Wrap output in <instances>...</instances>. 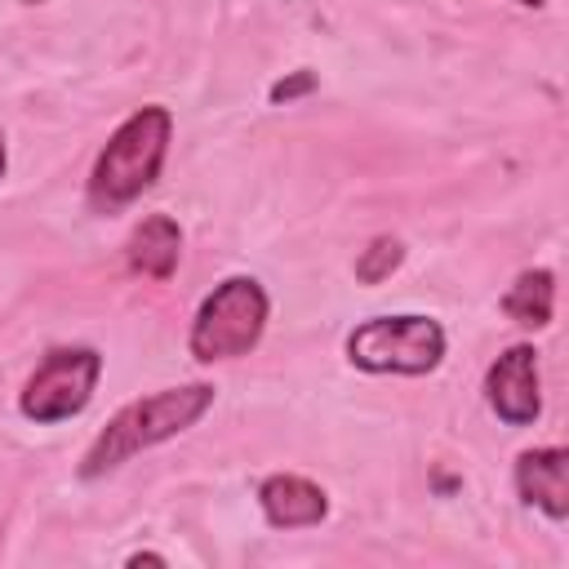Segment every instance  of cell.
Returning a JSON list of instances; mask_svg holds the SVG:
<instances>
[{"label": "cell", "instance_id": "12", "mask_svg": "<svg viewBox=\"0 0 569 569\" xmlns=\"http://www.w3.org/2000/svg\"><path fill=\"white\" fill-rule=\"evenodd\" d=\"M316 80L302 71V76H293V80H280V84H271V102H289V98H298V93H307Z\"/></svg>", "mask_w": 569, "mask_h": 569}, {"label": "cell", "instance_id": "1", "mask_svg": "<svg viewBox=\"0 0 569 569\" xmlns=\"http://www.w3.org/2000/svg\"><path fill=\"white\" fill-rule=\"evenodd\" d=\"M209 405H213V387H204V382L169 387V391H156V396H147V400L124 405V409L98 431V440L89 445V453H84V462H80V476L93 480V476L120 467L124 458H133V453H142V449H151V445H160V440L187 431Z\"/></svg>", "mask_w": 569, "mask_h": 569}, {"label": "cell", "instance_id": "10", "mask_svg": "<svg viewBox=\"0 0 569 569\" xmlns=\"http://www.w3.org/2000/svg\"><path fill=\"white\" fill-rule=\"evenodd\" d=\"M551 302H556V280L551 271H525L516 276V284L507 289L502 298V311L516 320V325H529V329H542L551 320Z\"/></svg>", "mask_w": 569, "mask_h": 569}, {"label": "cell", "instance_id": "7", "mask_svg": "<svg viewBox=\"0 0 569 569\" xmlns=\"http://www.w3.org/2000/svg\"><path fill=\"white\" fill-rule=\"evenodd\" d=\"M516 489L525 502L542 507L551 520L569 516V453L565 449H529L516 458Z\"/></svg>", "mask_w": 569, "mask_h": 569}, {"label": "cell", "instance_id": "8", "mask_svg": "<svg viewBox=\"0 0 569 569\" xmlns=\"http://www.w3.org/2000/svg\"><path fill=\"white\" fill-rule=\"evenodd\" d=\"M258 502H262V511H267V520L276 529H307V525H320L325 511H329L325 489L302 480V476H271V480H262Z\"/></svg>", "mask_w": 569, "mask_h": 569}, {"label": "cell", "instance_id": "5", "mask_svg": "<svg viewBox=\"0 0 569 569\" xmlns=\"http://www.w3.org/2000/svg\"><path fill=\"white\" fill-rule=\"evenodd\" d=\"M98 373H102V356L93 347H58V351H49L36 365V373L27 378V387H22V413L31 422L76 418L89 405Z\"/></svg>", "mask_w": 569, "mask_h": 569}, {"label": "cell", "instance_id": "2", "mask_svg": "<svg viewBox=\"0 0 569 569\" xmlns=\"http://www.w3.org/2000/svg\"><path fill=\"white\" fill-rule=\"evenodd\" d=\"M169 129L173 120L164 107H142L107 138L89 173V204L98 213L124 209L133 196H142L156 182L164 151H169Z\"/></svg>", "mask_w": 569, "mask_h": 569}, {"label": "cell", "instance_id": "4", "mask_svg": "<svg viewBox=\"0 0 569 569\" xmlns=\"http://www.w3.org/2000/svg\"><path fill=\"white\" fill-rule=\"evenodd\" d=\"M347 356L369 373H431L445 356V329L431 316H378L347 338Z\"/></svg>", "mask_w": 569, "mask_h": 569}, {"label": "cell", "instance_id": "9", "mask_svg": "<svg viewBox=\"0 0 569 569\" xmlns=\"http://www.w3.org/2000/svg\"><path fill=\"white\" fill-rule=\"evenodd\" d=\"M178 253H182V231L164 213H151L129 236V267L142 271V276H151V280H169L173 267H178Z\"/></svg>", "mask_w": 569, "mask_h": 569}, {"label": "cell", "instance_id": "11", "mask_svg": "<svg viewBox=\"0 0 569 569\" xmlns=\"http://www.w3.org/2000/svg\"><path fill=\"white\" fill-rule=\"evenodd\" d=\"M400 258H405L400 240H396V236H378V240H373V244L360 253V262H356V280L378 284V280H387V276L400 267Z\"/></svg>", "mask_w": 569, "mask_h": 569}, {"label": "cell", "instance_id": "13", "mask_svg": "<svg viewBox=\"0 0 569 569\" xmlns=\"http://www.w3.org/2000/svg\"><path fill=\"white\" fill-rule=\"evenodd\" d=\"M0 173H4V138H0Z\"/></svg>", "mask_w": 569, "mask_h": 569}, {"label": "cell", "instance_id": "14", "mask_svg": "<svg viewBox=\"0 0 569 569\" xmlns=\"http://www.w3.org/2000/svg\"><path fill=\"white\" fill-rule=\"evenodd\" d=\"M516 4H542V0H516Z\"/></svg>", "mask_w": 569, "mask_h": 569}, {"label": "cell", "instance_id": "6", "mask_svg": "<svg viewBox=\"0 0 569 569\" xmlns=\"http://www.w3.org/2000/svg\"><path fill=\"white\" fill-rule=\"evenodd\" d=\"M485 396H489V409L511 422V427H529L538 413H542V396H538V351L516 342L507 347L489 373H485Z\"/></svg>", "mask_w": 569, "mask_h": 569}, {"label": "cell", "instance_id": "3", "mask_svg": "<svg viewBox=\"0 0 569 569\" xmlns=\"http://www.w3.org/2000/svg\"><path fill=\"white\" fill-rule=\"evenodd\" d=\"M262 325H267L262 284L249 280V276H231L204 298V307H200V316L191 325V356L204 360V365L244 356V351L258 347Z\"/></svg>", "mask_w": 569, "mask_h": 569}]
</instances>
